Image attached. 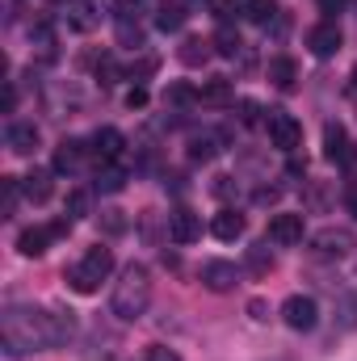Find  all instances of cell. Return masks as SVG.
I'll return each instance as SVG.
<instances>
[{"instance_id": "cell-1", "label": "cell", "mask_w": 357, "mask_h": 361, "mask_svg": "<svg viewBox=\"0 0 357 361\" xmlns=\"http://www.w3.org/2000/svg\"><path fill=\"white\" fill-rule=\"evenodd\" d=\"M76 336V311H42V307H8L0 315V345L8 357L68 345Z\"/></svg>"}, {"instance_id": "cell-2", "label": "cell", "mask_w": 357, "mask_h": 361, "mask_svg": "<svg viewBox=\"0 0 357 361\" xmlns=\"http://www.w3.org/2000/svg\"><path fill=\"white\" fill-rule=\"evenodd\" d=\"M152 307V269L147 265H126L114 281V294H109V315H118L122 324H135L139 315H147Z\"/></svg>"}, {"instance_id": "cell-3", "label": "cell", "mask_w": 357, "mask_h": 361, "mask_svg": "<svg viewBox=\"0 0 357 361\" xmlns=\"http://www.w3.org/2000/svg\"><path fill=\"white\" fill-rule=\"evenodd\" d=\"M109 273H114V252H109V248H89V252L68 269V286H72L76 294H97Z\"/></svg>"}, {"instance_id": "cell-4", "label": "cell", "mask_w": 357, "mask_h": 361, "mask_svg": "<svg viewBox=\"0 0 357 361\" xmlns=\"http://www.w3.org/2000/svg\"><path fill=\"white\" fill-rule=\"evenodd\" d=\"M265 122H269V139H273L277 152L294 156V152L303 147V122H298L294 114H286V109H269Z\"/></svg>"}, {"instance_id": "cell-5", "label": "cell", "mask_w": 357, "mask_h": 361, "mask_svg": "<svg viewBox=\"0 0 357 361\" xmlns=\"http://www.w3.org/2000/svg\"><path fill=\"white\" fill-rule=\"evenodd\" d=\"M282 319H286V328H294V332H311L315 319H320V307H315L311 294H290V298L282 302Z\"/></svg>"}, {"instance_id": "cell-6", "label": "cell", "mask_w": 357, "mask_h": 361, "mask_svg": "<svg viewBox=\"0 0 357 361\" xmlns=\"http://www.w3.org/2000/svg\"><path fill=\"white\" fill-rule=\"evenodd\" d=\"M341 25L337 21H320V25H311L307 30V47H311V55L315 59H332L337 51H341Z\"/></svg>"}, {"instance_id": "cell-7", "label": "cell", "mask_w": 357, "mask_h": 361, "mask_svg": "<svg viewBox=\"0 0 357 361\" xmlns=\"http://www.w3.org/2000/svg\"><path fill=\"white\" fill-rule=\"evenodd\" d=\"M311 248H315V257L341 261V257H349V248H353V235H349L345 227H324L320 235H311Z\"/></svg>"}, {"instance_id": "cell-8", "label": "cell", "mask_w": 357, "mask_h": 361, "mask_svg": "<svg viewBox=\"0 0 357 361\" xmlns=\"http://www.w3.org/2000/svg\"><path fill=\"white\" fill-rule=\"evenodd\" d=\"M324 156H328L332 164H341V169H349L357 160L353 143H349V135H345L341 122H328V126H324Z\"/></svg>"}, {"instance_id": "cell-9", "label": "cell", "mask_w": 357, "mask_h": 361, "mask_svg": "<svg viewBox=\"0 0 357 361\" xmlns=\"http://www.w3.org/2000/svg\"><path fill=\"white\" fill-rule=\"evenodd\" d=\"M303 235H307V219L303 214H273L269 219V240L273 244L290 248V244H303Z\"/></svg>"}, {"instance_id": "cell-10", "label": "cell", "mask_w": 357, "mask_h": 361, "mask_svg": "<svg viewBox=\"0 0 357 361\" xmlns=\"http://www.w3.org/2000/svg\"><path fill=\"white\" fill-rule=\"evenodd\" d=\"M169 235H173V244H198L202 240V219L189 210V206H177L173 214H169Z\"/></svg>"}, {"instance_id": "cell-11", "label": "cell", "mask_w": 357, "mask_h": 361, "mask_svg": "<svg viewBox=\"0 0 357 361\" xmlns=\"http://www.w3.org/2000/svg\"><path fill=\"white\" fill-rule=\"evenodd\" d=\"M236 281H240V269H236L231 261H206V265H202V286L214 290V294L236 290Z\"/></svg>"}, {"instance_id": "cell-12", "label": "cell", "mask_w": 357, "mask_h": 361, "mask_svg": "<svg viewBox=\"0 0 357 361\" xmlns=\"http://www.w3.org/2000/svg\"><path fill=\"white\" fill-rule=\"evenodd\" d=\"M122 152H126L122 130H114V126H97V135H92V156L105 160V164H114V160H122Z\"/></svg>"}, {"instance_id": "cell-13", "label": "cell", "mask_w": 357, "mask_h": 361, "mask_svg": "<svg viewBox=\"0 0 357 361\" xmlns=\"http://www.w3.org/2000/svg\"><path fill=\"white\" fill-rule=\"evenodd\" d=\"M51 173H55V169H34V173H25V177H21V193H25V202H34V206L51 202V193H55Z\"/></svg>"}, {"instance_id": "cell-14", "label": "cell", "mask_w": 357, "mask_h": 361, "mask_svg": "<svg viewBox=\"0 0 357 361\" xmlns=\"http://www.w3.org/2000/svg\"><path fill=\"white\" fill-rule=\"evenodd\" d=\"M80 164H85V143H80V139H63V143L55 147L51 169H55V173H80Z\"/></svg>"}, {"instance_id": "cell-15", "label": "cell", "mask_w": 357, "mask_h": 361, "mask_svg": "<svg viewBox=\"0 0 357 361\" xmlns=\"http://www.w3.org/2000/svg\"><path fill=\"white\" fill-rule=\"evenodd\" d=\"M210 231H214V240L231 244V240H240V235H244V214L227 206V210H219V214L210 219Z\"/></svg>"}, {"instance_id": "cell-16", "label": "cell", "mask_w": 357, "mask_h": 361, "mask_svg": "<svg viewBox=\"0 0 357 361\" xmlns=\"http://www.w3.org/2000/svg\"><path fill=\"white\" fill-rule=\"evenodd\" d=\"M219 152H223V135H219V130H202V135L189 139V160H198V164L214 160Z\"/></svg>"}, {"instance_id": "cell-17", "label": "cell", "mask_w": 357, "mask_h": 361, "mask_svg": "<svg viewBox=\"0 0 357 361\" xmlns=\"http://www.w3.org/2000/svg\"><path fill=\"white\" fill-rule=\"evenodd\" d=\"M51 240H55L51 227H25V231L17 235V252H21V257H42Z\"/></svg>"}, {"instance_id": "cell-18", "label": "cell", "mask_w": 357, "mask_h": 361, "mask_svg": "<svg viewBox=\"0 0 357 361\" xmlns=\"http://www.w3.org/2000/svg\"><path fill=\"white\" fill-rule=\"evenodd\" d=\"M97 21H101L97 4H89V0H68V25H72V30L89 34V30H97Z\"/></svg>"}, {"instance_id": "cell-19", "label": "cell", "mask_w": 357, "mask_h": 361, "mask_svg": "<svg viewBox=\"0 0 357 361\" xmlns=\"http://www.w3.org/2000/svg\"><path fill=\"white\" fill-rule=\"evenodd\" d=\"M8 147H13L17 156H30V152L38 147V126H34V122H13V126H8Z\"/></svg>"}, {"instance_id": "cell-20", "label": "cell", "mask_w": 357, "mask_h": 361, "mask_svg": "<svg viewBox=\"0 0 357 361\" xmlns=\"http://www.w3.org/2000/svg\"><path fill=\"white\" fill-rule=\"evenodd\" d=\"M198 101H202V105H231V101H236L231 80H223V76H210V80L198 89Z\"/></svg>"}, {"instance_id": "cell-21", "label": "cell", "mask_w": 357, "mask_h": 361, "mask_svg": "<svg viewBox=\"0 0 357 361\" xmlns=\"http://www.w3.org/2000/svg\"><path fill=\"white\" fill-rule=\"evenodd\" d=\"M269 80H273L277 89H294V80H298L294 59H290V55H273V59H269Z\"/></svg>"}, {"instance_id": "cell-22", "label": "cell", "mask_w": 357, "mask_h": 361, "mask_svg": "<svg viewBox=\"0 0 357 361\" xmlns=\"http://www.w3.org/2000/svg\"><path fill=\"white\" fill-rule=\"evenodd\" d=\"M210 51H214V42H206V38H185L177 55H181L185 68H202V63L210 59Z\"/></svg>"}, {"instance_id": "cell-23", "label": "cell", "mask_w": 357, "mask_h": 361, "mask_svg": "<svg viewBox=\"0 0 357 361\" xmlns=\"http://www.w3.org/2000/svg\"><path fill=\"white\" fill-rule=\"evenodd\" d=\"M185 17H189V13H185V4H181V0H164V4H160V13H156V30L177 34L181 25H185Z\"/></svg>"}, {"instance_id": "cell-24", "label": "cell", "mask_w": 357, "mask_h": 361, "mask_svg": "<svg viewBox=\"0 0 357 361\" xmlns=\"http://www.w3.org/2000/svg\"><path fill=\"white\" fill-rule=\"evenodd\" d=\"M210 42H214V51H219V55H227V59H236V55H240V47H244V42H240V34H236L231 25H219V34H214Z\"/></svg>"}, {"instance_id": "cell-25", "label": "cell", "mask_w": 357, "mask_h": 361, "mask_svg": "<svg viewBox=\"0 0 357 361\" xmlns=\"http://www.w3.org/2000/svg\"><path fill=\"white\" fill-rule=\"evenodd\" d=\"M244 265L257 273V277H265V273L273 269V252H269L265 244H253V248H248V257H244Z\"/></svg>"}, {"instance_id": "cell-26", "label": "cell", "mask_w": 357, "mask_h": 361, "mask_svg": "<svg viewBox=\"0 0 357 361\" xmlns=\"http://www.w3.org/2000/svg\"><path fill=\"white\" fill-rule=\"evenodd\" d=\"M273 13H277V4H273V0H244V17H248V21H257V25L273 21Z\"/></svg>"}, {"instance_id": "cell-27", "label": "cell", "mask_w": 357, "mask_h": 361, "mask_svg": "<svg viewBox=\"0 0 357 361\" xmlns=\"http://www.w3.org/2000/svg\"><path fill=\"white\" fill-rule=\"evenodd\" d=\"M97 227H101L105 235H122V231H126V214L109 206V210H101V214H97Z\"/></svg>"}, {"instance_id": "cell-28", "label": "cell", "mask_w": 357, "mask_h": 361, "mask_svg": "<svg viewBox=\"0 0 357 361\" xmlns=\"http://www.w3.org/2000/svg\"><path fill=\"white\" fill-rule=\"evenodd\" d=\"M122 185H126V173H122V169H114V164L97 173V193H118Z\"/></svg>"}, {"instance_id": "cell-29", "label": "cell", "mask_w": 357, "mask_h": 361, "mask_svg": "<svg viewBox=\"0 0 357 361\" xmlns=\"http://www.w3.org/2000/svg\"><path fill=\"white\" fill-rule=\"evenodd\" d=\"M193 101H198V89H189L185 80H177V85L164 89V105H193Z\"/></svg>"}, {"instance_id": "cell-30", "label": "cell", "mask_w": 357, "mask_h": 361, "mask_svg": "<svg viewBox=\"0 0 357 361\" xmlns=\"http://www.w3.org/2000/svg\"><path fill=\"white\" fill-rule=\"evenodd\" d=\"M63 214H68V219H85V214H89V189H72Z\"/></svg>"}, {"instance_id": "cell-31", "label": "cell", "mask_w": 357, "mask_h": 361, "mask_svg": "<svg viewBox=\"0 0 357 361\" xmlns=\"http://www.w3.org/2000/svg\"><path fill=\"white\" fill-rule=\"evenodd\" d=\"M337 315H341V328H357V294L337 298Z\"/></svg>"}, {"instance_id": "cell-32", "label": "cell", "mask_w": 357, "mask_h": 361, "mask_svg": "<svg viewBox=\"0 0 357 361\" xmlns=\"http://www.w3.org/2000/svg\"><path fill=\"white\" fill-rule=\"evenodd\" d=\"M118 76H122L118 59H114V55H101V59H97V80H101V85H114Z\"/></svg>"}, {"instance_id": "cell-33", "label": "cell", "mask_w": 357, "mask_h": 361, "mask_svg": "<svg viewBox=\"0 0 357 361\" xmlns=\"http://www.w3.org/2000/svg\"><path fill=\"white\" fill-rule=\"evenodd\" d=\"M118 42L139 51V47H143V30H139V25H131V21H118Z\"/></svg>"}, {"instance_id": "cell-34", "label": "cell", "mask_w": 357, "mask_h": 361, "mask_svg": "<svg viewBox=\"0 0 357 361\" xmlns=\"http://www.w3.org/2000/svg\"><path fill=\"white\" fill-rule=\"evenodd\" d=\"M30 38H34V47H38L47 59L55 55V34H51V25H34V34H30Z\"/></svg>"}, {"instance_id": "cell-35", "label": "cell", "mask_w": 357, "mask_h": 361, "mask_svg": "<svg viewBox=\"0 0 357 361\" xmlns=\"http://www.w3.org/2000/svg\"><path fill=\"white\" fill-rule=\"evenodd\" d=\"M156 68H160V59H156V55H143L139 63H131V68H126V76H131V80H147Z\"/></svg>"}, {"instance_id": "cell-36", "label": "cell", "mask_w": 357, "mask_h": 361, "mask_svg": "<svg viewBox=\"0 0 357 361\" xmlns=\"http://www.w3.org/2000/svg\"><path fill=\"white\" fill-rule=\"evenodd\" d=\"M236 109H240V122H244V126H257V122H261V105H257V101H240Z\"/></svg>"}, {"instance_id": "cell-37", "label": "cell", "mask_w": 357, "mask_h": 361, "mask_svg": "<svg viewBox=\"0 0 357 361\" xmlns=\"http://www.w3.org/2000/svg\"><path fill=\"white\" fill-rule=\"evenodd\" d=\"M143 361H181V357H177V349H169V345H147Z\"/></svg>"}, {"instance_id": "cell-38", "label": "cell", "mask_w": 357, "mask_h": 361, "mask_svg": "<svg viewBox=\"0 0 357 361\" xmlns=\"http://www.w3.org/2000/svg\"><path fill=\"white\" fill-rule=\"evenodd\" d=\"M139 4H143V0H114V17H118V21H131V17L139 13Z\"/></svg>"}, {"instance_id": "cell-39", "label": "cell", "mask_w": 357, "mask_h": 361, "mask_svg": "<svg viewBox=\"0 0 357 361\" xmlns=\"http://www.w3.org/2000/svg\"><path fill=\"white\" fill-rule=\"evenodd\" d=\"M253 197H257V206H273V202L282 197V185H261Z\"/></svg>"}, {"instance_id": "cell-40", "label": "cell", "mask_w": 357, "mask_h": 361, "mask_svg": "<svg viewBox=\"0 0 357 361\" xmlns=\"http://www.w3.org/2000/svg\"><path fill=\"white\" fill-rule=\"evenodd\" d=\"M147 105V89L143 85H135V89L126 92V109H143Z\"/></svg>"}, {"instance_id": "cell-41", "label": "cell", "mask_w": 357, "mask_h": 361, "mask_svg": "<svg viewBox=\"0 0 357 361\" xmlns=\"http://www.w3.org/2000/svg\"><path fill=\"white\" fill-rule=\"evenodd\" d=\"M210 8H214V17H219V21L227 25V17L236 13V0H210Z\"/></svg>"}, {"instance_id": "cell-42", "label": "cell", "mask_w": 357, "mask_h": 361, "mask_svg": "<svg viewBox=\"0 0 357 361\" xmlns=\"http://www.w3.org/2000/svg\"><path fill=\"white\" fill-rule=\"evenodd\" d=\"M210 189H214L219 197H231V193H236V177H214V185H210Z\"/></svg>"}, {"instance_id": "cell-43", "label": "cell", "mask_w": 357, "mask_h": 361, "mask_svg": "<svg viewBox=\"0 0 357 361\" xmlns=\"http://www.w3.org/2000/svg\"><path fill=\"white\" fill-rule=\"evenodd\" d=\"M248 315H253V319H269V302L265 298H253V302H248Z\"/></svg>"}, {"instance_id": "cell-44", "label": "cell", "mask_w": 357, "mask_h": 361, "mask_svg": "<svg viewBox=\"0 0 357 361\" xmlns=\"http://www.w3.org/2000/svg\"><path fill=\"white\" fill-rule=\"evenodd\" d=\"M345 206H349V214L357 219V180L349 185V189H345Z\"/></svg>"}, {"instance_id": "cell-45", "label": "cell", "mask_w": 357, "mask_h": 361, "mask_svg": "<svg viewBox=\"0 0 357 361\" xmlns=\"http://www.w3.org/2000/svg\"><path fill=\"white\" fill-rule=\"evenodd\" d=\"M320 8L328 13V21H332V13H341L345 8V0H320Z\"/></svg>"}, {"instance_id": "cell-46", "label": "cell", "mask_w": 357, "mask_h": 361, "mask_svg": "<svg viewBox=\"0 0 357 361\" xmlns=\"http://www.w3.org/2000/svg\"><path fill=\"white\" fill-rule=\"evenodd\" d=\"M13 105H17V89L4 85V114H13Z\"/></svg>"}]
</instances>
